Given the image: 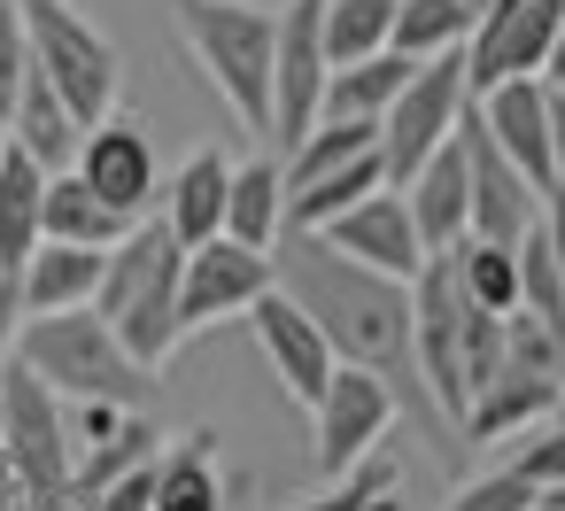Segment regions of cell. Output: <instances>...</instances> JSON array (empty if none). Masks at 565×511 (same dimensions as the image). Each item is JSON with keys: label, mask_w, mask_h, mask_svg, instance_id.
I'll list each match as a JSON object with an SVG mask.
<instances>
[{"label": "cell", "mask_w": 565, "mask_h": 511, "mask_svg": "<svg viewBox=\"0 0 565 511\" xmlns=\"http://www.w3.org/2000/svg\"><path fill=\"white\" fill-rule=\"evenodd\" d=\"M279 287L318 318V333L333 341L341 364H364L395 387L403 418L434 426L441 434V411L426 395V372H418V318H411V279L395 272H372L356 256H341L326 233H279Z\"/></svg>", "instance_id": "1"}, {"label": "cell", "mask_w": 565, "mask_h": 511, "mask_svg": "<svg viewBox=\"0 0 565 511\" xmlns=\"http://www.w3.org/2000/svg\"><path fill=\"white\" fill-rule=\"evenodd\" d=\"M411 318H418V372H426V395L441 411V426L465 418V403L495 380L503 364V318H488L465 279H457V241L449 248H426L418 279H411Z\"/></svg>", "instance_id": "2"}, {"label": "cell", "mask_w": 565, "mask_h": 511, "mask_svg": "<svg viewBox=\"0 0 565 511\" xmlns=\"http://www.w3.org/2000/svg\"><path fill=\"white\" fill-rule=\"evenodd\" d=\"M17 356L63 403H148V380H156L94 302H78V310H24Z\"/></svg>", "instance_id": "3"}, {"label": "cell", "mask_w": 565, "mask_h": 511, "mask_svg": "<svg viewBox=\"0 0 565 511\" xmlns=\"http://www.w3.org/2000/svg\"><path fill=\"white\" fill-rule=\"evenodd\" d=\"M179 272H186V241L148 210L117 248H109V264H102V295H94V310L125 333V349L156 372L186 333H179Z\"/></svg>", "instance_id": "4"}, {"label": "cell", "mask_w": 565, "mask_h": 511, "mask_svg": "<svg viewBox=\"0 0 565 511\" xmlns=\"http://www.w3.org/2000/svg\"><path fill=\"white\" fill-rule=\"evenodd\" d=\"M171 24H179V47L194 55V71L217 86V102L256 140H271V32H279V17L256 9V0H171Z\"/></svg>", "instance_id": "5"}, {"label": "cell", "mask_w": 565, "mask_h": 511, "mask_svg": "<svg viewBox=\"0 0 565 511\" xmlns=\"http://www.w3.org/2000/svg\"><path fill=\"white\" fill-rule=\"evenodd\" d=\"M17 9H24L32 71H47V86L71 102L78 125H102L117 109V47L71 9V0H17Z\"/></svg>", "instance_id": "6"}, {"label": "cell", "mask_w": 565, "mask_h": 511, "mask_svg": "<svg viewBox=\"0 0 565 511\" xmlns=\"http://www.w3.org/2000/svg\"><path fill=\"white\" fill-rule=\"evenodd\" d=\"M395 426H403L395 387L380 372H364V364H333L326 395L310 403V465H318V480H341L356 457L395 441Z\"/></svg>", "instance_id": "7"}, {"label": "cell", "mask_w": 565, "mask_h": 511, "mask_svg": "<svg viewBox=\"0 0 565 511\" xmlns=\"http://www.w3.org/2000/svg\"><path fill=\"white\" fill-rule=\"evenodd\" d=\"M472 109V86H465V55H434L411 71V86L387 102L380 117V163H387V187H403Z\"/></svg>", "instance_id": "8"}, {"label": "cell", "mask_w": 565, "mask_h": 511, "mask_svg": "<svg viewBox=\"0 0 565 511\" xmlns=\"http://www.w3.org/2000/svg\"><path fill=\"white\" fill-rule=\"evenodd\" d=\"M271 17H279V32H271V140L295 148L318 125V102H326V78H333L326 0H287Z\"/></svg>", "instance_id": "9"}, {"label": "cell", "mask_w": 565, "mask_h": 511, "mask_svg": "<svg viewBox=\"0 0 565 511\" xmlns=\"http://www.w3.org/2000/svg\"><path fill=\"white\" fill-rule=\"evenodd\" d=\"M279 287V256L271 248H248L233 233H210L186 248V272H179V333H202V326H225V318H248V302Z\"/></svg>", "instance_id": "10"}, {"label": "cell", "mask_w": 565, "mask_h": 511, "mask_svg": "<svg viewBox=\"0 0 565 511\" xmlns=\"http://www.w3.org/2000/svg\"><path fill=\"white\" fill-rule=\"evenodd\" d=\"M565 24V0H488L465 32V86L472 102L503 78H542L550 63V40Z\"/></svg>", "instance_id": "11"}, {"label": "cell", "mask_w": 565, "mask_h": 511, "mask_svg": "<svg viewBox=\"0 0 565 511\" xmlns=\"http://www.w3.org/2000/svg\"><path fill=\"white\" fill-rule=\"evenodd\" d=\"M248 326H256V349H264V364H271V380L287 387V403H318L326 395V380H333V341L318 333V318L287 295V287H264L256 302H248Z\"/></svg>", "instance_id": "12"}, {"label": "cell", "mask_w": 565, "mask_h": 511, "mask_svg": "<svg viewBox=\"0 0 565 511\" xmlns=\"http://www.w3.org/2000/svg\"><path fill=\"white\" fill-rule=\"evenodd\" d=\"M78 171H86V179H94V194H109L125 217H148V210H156V194H163L156 140H148V125H140V117H125V109H109L102 125H86V140H78Z\"/></svg>", "instance_id": "13"}, {"label": "cell", "mask_w": 565, "mask_h": 511, "mask_svg": "<svg viewBox=\"0 0 565 511\" xmlns=\"http://www.w3.org/2000/svg\"><path fill=\"white\" fill-rule=\"evenodd\" d=\"M465 163H472V233L480 241H526L542 217V187L488 140L480 109H465Z\"/></svg>", "instance_id": "14"}, {"label": "cell", "mask_w": 565, "mask_h": 511, "mask_svg": "<svg viewBox=\"0 0 565 511\" xmlns=\"http://www.w3.org/2000/svg\"><path fill=\"white\" fill-rule=\"evenodd\" d=\"M341 256H356V264H372V272H395V279H418V264H426V241H418V217H411V202H403V187H372L364 202H349L333 225H318Z\"/></svg>", "instance_id": "15"}, {"label": "cell", "mask_w": 565, "mask_h": 511, "mask_svg": "<svg viewBox=\"0 0 565 511\" xmlns=\"http://www.w3.org/2000/svg\"><path fill=\"white\" fill-rule=\"evenodd\" d=\"M472 109H480L488 140L550 194V187H557V156H550V86H542V78H503V86H488Z\"/></svg>", "instance_id": "16"}, {"label": "cell", "mask_w": 565, "mask_h": 511, "mask_svg": "<svg viewBox=\"0 0 565 511\" xmlns=\"http://www.w3.org/2000/svg\"><path fill=\"white\" fill-rule=\"evenodd\" d=\"M248 480L225 472V449H217V426H194V434H163V457H156V511H241Z\"/></svg>", "instance_id": "17"}, {"label": "cell", "mask_w": 565, "mask_h": 511, "mask_svg": "<svg viewBox=\"0 0 565 511\" xmlns=\"http://www.w3.org/2000/svg\"><path fill=\"white\" fill-rule=\"evenodd\" d=\"M403 202H411V217H418V241L426 248H449V241H465L472 233V163H465V125L403 179Z\"/></svg>", "instance_id": "18"}, {"label": "cell", "mask_w": 565, "mask_h": 511, "mask_svg": "<svg viewBox=\"0 0 565 511\" xmlns=\"http://www.w3.org/2000/svg\"><path fill=\"white\" fill-rule=\"evenodd\" d=\"M557 380L565 372H534V364H495V380L465 403V418H457V434L465 441H480V449H495V441H519L526 426H542L550 411H557Z\"/></svg>", "instance_id": "19"}, {"label": "cell", "mask_w": 565, "mask_h": 511, "mask_svg": "<svg viewBox=\"0 0 565 511\" xmlns=\"http://www.w3.org/2000/svg\"><path fill=\"white\" fill-rule=\"evenodd\" d=\"M225 194H233V156H225V148H194V156L163 179L156 217H163V225L194 248V241L225 233Z\"/></svg>", "instance_id": "20"}, {"label": "cell", "mask_w": 565, "mask_h": 511, "mask_svg": "<svg viewBox=\"0 0 565 511\" xmlns=\"http://www.w3.org/2000/svg\"><path fill=\"white\" fill-rule=\"evenodd\" d=\"M140 217H125L109 194H94V179L78 163L47 171V202H40V241H78V248H117Z\"/></svg>", "instance_id": "21"}, {"label": "cell", "mask_w": 565, "mask_h": 511, "mask_svg": "<svg viewBox=\"0 0 565 511\" xmlns=\"http://www.w3.org/2000/svg\"><path fill=\"white\" fill-rule=\"evenodd\" d=\"M9 140L40 163V171H63V163H78V140H86V125L71 117V102L47 86V71H24V94H17V109H9Z\"/></svg>", "instance_id": "22"}, {"label": "cell", "mask_w": 565, "mask_h": 511, "mask_svg": "<svg viewBox=\"0 0 565 511\" xmlns=\"http://www.w3.org/2000/svg\"><path fill=\"white\" fill-rule=\"evenodd\" d=\"M102 264H109V248L40 241V248L17 264V279H24V310H78V302H94V295H102Z\"/></svg>", "instance_id": "23"}, {"label": "cell", "mask_w": 565, "mask_h": 511, "mask_svg": "<svg viewBox=\"0 0 565 511\" xmlns=\"http://www.w3.org/2000/svg\"><path fill=\"white\" fill-rule=\"evenodd\" d=\"M411 71H418V63H411V55H395V47L356 55V63H333L318 117H364V125H380V117H387V102L411 86Z\"/></svg>", "instance_id": "24"}, {"label": "cell", "mask_w": 565, "mask_h": 511, "mask_svg": "<svg viewBox=\"0 0 565 511\" xmlns=\"http://www.w3.org/2000/svg\"><path fill=\"white\" fill-rule=\"evenodd\" d=\"M225 233H233V241H248V248H279V233H287V171H279L271 156L233 163Z\"/></svg>", "instance_id": "25"}, {"label": "cell", "mask_w": 565, "mask_h": 511, "mask_svg": "<svg viewBox=\"0 0 565 511\" xmlns=\"http://www.w3.org/2000/svg\"><path fill=\"white\" fill-rule=\"evenodd\" d=\"M372 187H387L380 148H364V156H349V163L318 171L310 187H287V233H318V225H333V217H341L349 202H364Z\"/></svg>", "instance_id": "26"}, {"label": "cell", "mask_w": 565, "mask_h": 511, "mask_svg": "<svg viewBox=\"0 0 565 511\" xmlns=\"http://www.w3.org/2000/svg\"><path fill=\"white\" fill-rule=\"evenodd\" d=\"M40 202H47V171L9 140V156H0V272H17L40 248Z\"/></svg>", "instance_id": "27"}, {"label": "cell", "mask_w": 565, "mask_h": 511, "mask_svg": "<svg viewBox=\"0 0 565 511\" xmlns=\"http://www.w3.org/2000/svg\"><path fill=\"white\" fill-rule=\"evenodd\" d=\"M472 9L465 0H395V55L434 63V55H465Z\"/></svg>", "instance_id": "28"}, {"label": "cell", "mask_w": 565, "mask_h": 511, "mask_svg": "<svg viewBox=\"0 0 565 511\" xmlns=\"http://www.w3.org/2000/svg\"><path fill=\"white\" fill-rule=\"evenodd\" d=\"M457 279H465V295H472L488 318H511V310H519V241H480V233H465V241H457Z\"/></svg>", "instance_id": "29"}, {"label": "cell", "mask_w": 565, "mask_h": 511, "mask_svg": "<svg viewBox=\"0 0 565 511\" xmlns=\"http://www.w3.org/2000/svg\"><path fill=\"white\" fill-rule=\"evenodd\" d=\"M395 47V0H326V55L356 63Z\"/></svg>", "instance_id": "30"}, {"label": "cell", "mask_w": 565, "mask_h": 511, "mask_svg": "<svg viewBox=\"0 0 565 511\" xmlns=\"http://www.w3.org/2000/svg\"><path fill=\"white\" fill-rule=\"evenodd\" d=\"M519 310L565 326V272H557V256H550V241H542V217H534V233L519 241Z\"/></svg>", "instance_id": "31"}, {"label": "cell", "mask_w": 565, "mask_h": 511, "mask_svg": "<svg viewBox=\"0 0 565 511\" xmlns=\"http://www.w3.org/2000/svg\"><path fill=\"white\" fill-rule=\"evenodd\" d=\"M395 480H403V457L380 441V449H372V457H356L326 496H310V503H295V511H356L364 496H380V488H395Z\"/></svg>", "instance_id": "32"}, {"label": "cell", "mask_w": 565, "mask_h": 511, "mask_svg": "<svg viewBox=\"0 0 565 511\" xmlns=\"http://www.w3.org/2000/svg\"><path fill=\"white\" fill-rule=\"evenodd\" d=\"M503 465H511L519 480H534V488H557V480H565V418L550 411L542 426H526V434H519V449H511Z\"/></svg>", "instance_id": "33"}, {"label": "cell", "mask_w": 565, "mask_h": 511, "mask_svg": "<svg viewBox=\"0 0 565 511\" xmlns=\"http://www.w3.org/2000/svg\"><path fill=\"white\" fill-rule=\"evenodd\" d=\"M534 496H542L534 480H519L511 465H495V472H480V480H465V488H457V496H449L441 511H526Z\"/></svg>", "instance_id": "34"}, {"label": "cell", "mask_w": 565, "mask_h": 511, "mask_svg": "<svg viewBox=\"0 0 565 511\" xmlns=\"http://www.w3.org/2000/svg\"><path fill=\"white\" fill-rule=\"evenodd\" d=\"M24 71H32V40H24V9L0 0V125H9L17 94H24Z\"/></svg>", "instance_id": "35"}, {"label": "cell", "mask_w": 565, "mask_h": 511, "mask_svg": "<svg viewBox=\"0 0 565 511\" xmlns=\"http://www.w3.org/2000/svg\"><path fill=\"white\" fill-rule=\"evenodd\" d=\"M163 457V449H156ZM156 457H140L132 472H117L102 496H94V511H156Z\"/></svg>", "instance_id": "36"}, {"label": "cell", "mask_w": 565, "mask_h": 511, "mask_svg": "<svg viewBox=\"0 0 565 511\" xmlns=\"http://www.w3.org/2000/svg\"><path fill=\"white\" fill-rule=\"evenodd\" d=\"M17 326H24V279L0 272V364H9V349H17Z\"/></svg>", "instance_id": "37"}, {"label": "cell", "mask_w": 565, "mask_h": 511, "mask_svg": "<svg viewBox=\"0 0 565 511\" xmlns=\"http://www.w3.org/2000/svg\"><path fill=\"white\" fill-rule=\"evenodd\" d=\"M542 241H550V256H557V272H565V179L542 194Z\"/></svg>", "instance_id": "38"}, {"label": "cell", "mask_w": 565, "mask_h": 511, "mask_svg": "<svg viewBox=\"0 0 565 511\" xmlns=\"http://www.w3.org/2000/svg\"><path fill=\"white\" fill-rule=\"evenodd\" d=\"M0 511H32V496H24V480L9 465V441H0Z\"/></svg>", "instance_id": "39"}, {"label": "cell", "mask_w": 565, "mask_h": 511, "mask_svg": "<svg viewBox=\"0 0 565 511\" xmlns=\"http://www.w3.org/2000/svg\"><path fill=\"white\" fill-rule=\"evenodd\" d=\"M550 156H557V179H565V94H550Z\"/></svg>", "instance_id": "40"}, {"label": "cell", "mask_w": 565, "mask_h": 511, "mask_svg": "<svg viewBox=\"0 0 565 511\" xmlns=\"http://www.w3.org/2000/svg\"><path fill=\"white\" fill-rule=\"evenodd\" d=\"M542 86H550V94H565V24H557V40H550V63H542Z\"/></svg>", "instance_id": "41"}, {"label": "cell", "mask_w": 565, "mask_h": 511, "mask_svg": "<svg viewBox=\"0 0 565 511\" xmlns=\"http://www.w3.org/2000/svg\"><path fill=\"white\" fill-rule=\"evenodd\" d=\"M356 511H411V503H403V496H395V488H380V496H364V503H356Z\"/></svg>", "instance_id": "42"}, {"label": "cell", "mask_w": 565, "mask_h": 511, "mask_svg": "<svg viewBox=\"0 0 565 511\" xmlns=\"http://www.w3.org/2000/svg\"><path fill=\"white\" fill-rule=\"evenodd\" d=\"M542 511H565V480H557V488H542Z\"/></svg>", "instance_id": "43"}, {"label": "cell", "mask_w": 565, "mask_h": 511, "mask_svg": "<svg viewBox=\"0 0 565 511\" xmlns=\"http://www.w3.org/2000/svg\"><path fill=\"white\" fill-rule=\"evenodd\" d=\"M557 418H565V380H557Z\"/></svg>", "instance_id": "44"}, {"label": "cell", "mask_w": 565, "mask_h": 511, "mask_svg": "<svg viewBox=\"0 0 565 511\" xmlns=\"http://www.w3.org/2000/svg\"><path fill=\"white\" fill-rule=\"evenodd\" d=\"M0 156H9V125H0Z\"/></svg>", "instance_id": "45"}, {"label": "cell", "mask_w": 565, "mask_h": 511, "mask_svg": "<svg viewBox=\"0 0 565 511\" xmlns=\"http://www.w3.org/2000/svg\"><path fill=\"white\" fill-rule=\"evenodd\" d=\"M465 9H472V17H480V9H488V0H465Z\"/></svg>", "instance_id": "46"}]
</instances>
